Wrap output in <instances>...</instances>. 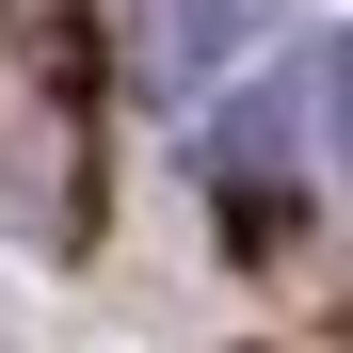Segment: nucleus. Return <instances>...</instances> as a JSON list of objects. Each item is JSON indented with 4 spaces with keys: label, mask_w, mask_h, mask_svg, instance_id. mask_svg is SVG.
<instances>
[{
    "label": "nucleus",
    "mask_w": 353,
    "mask_h": 353,
    "mask_svg": "<svg viewBox=\"0 0 353 353\" xmlns=\"http://www.w3.org/2000/svg\"><path fill=\"white\" fill-rule=\"evenodd\" d=\"M289 129H305V97H289V81H257V97H241V112L209 129V176H225V209H241V225H273V176H289Z\"/></svg>",
    "instance_id": "2"
},
{
    "label": "nucleus",
    "mask_w": 353,
    "mask_h": 353,
    "mask_svg": "<svg viewBox=\"0 0 353 353\" xmlns=\"http://www.w3.org/2000/svg\"><path fill=\"white\" fill-rule=\"evenodd\" d=\"M257 32H273V0H145V81L161 97H209Z\"/></svg>",
    "instance_id": "1"
},
{
    "label": "nucleus",
    "mask_w": 353,
    "mask_h": 353,
    "mask_svg": "<svg viewBox=\"0 0 353 353\" xmlns=\"http://www.w3.org/2000/svg\"><path fill=\"white\" fill-rule=\"evenodd\" d=\"M321 112H337V161H353V32L321 48Z\"/></svg>",
    "instance_id": "3"
}]
</instances>
